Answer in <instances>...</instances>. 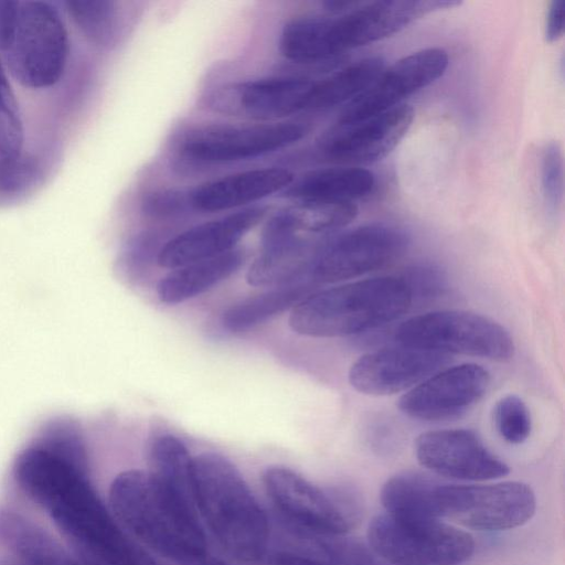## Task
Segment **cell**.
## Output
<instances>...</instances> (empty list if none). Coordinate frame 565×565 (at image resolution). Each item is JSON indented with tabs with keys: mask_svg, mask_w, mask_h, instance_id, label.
<instances>
[{
	"mask_svg": "<svg viewBox=\"0 0 565 565\" xmlns=\"http://www.w3.org/2000/svg\"><path fill=\"white\" fill-rule=\"evenodd\" d=\"M13 477L71 541L74 554L103 565H156L93 488L83 423L75 415L41 422L14 459Z\"/></svg>",
	"mask_w": 565,
	"mask_h": 565,
	"instance_id": "obj_1",
	"label": "cell"
},
{
	"mask_svg": "<svg viewBox=\"0 0 565 565\" xmlns=\"http://www.w3.org/2000/svg\"><path fill=\"white\" fill-rule=\"evenodd\" d=\"M115 519L141 543L183 565L206 554V540L190 490L150 471L118 473L109 487Z\"/></svg>",
	"mask_w": 565,
	"mask_h": 565,
	"instance_id": "obj_2",
	"label": "cell"
},
{
	"mask_svg": "<svg viewBox=\"0 0 565 565\" xmlns=\"http://www.w3.org/2000/svg\"><path fill=\"white\" fill-rule=\"evenodd\" d=\"M191 493L196 511L230 555L256 565L268 552L267 514L227 458L215 452L192 457Z\"/></svg>",
	"mask_w": 565,
	"mask_h": 565,
	"instance_id": "obj_3",
	"label": "cell"
},
{
	"mask_svg": "<svg viewBox=\"0 0 565 565\" xmlns=\"http://www.w3.org/2000/svg\"><path fill=\"white\" fill-rule=\"evenodd\" d=\"M412 302L404 278H367L307 296L291 309L289 326L308 337L353 335L398 319Z\"/></svg>",
	"mask_w": 565,
	"mask_h": 565,
	"instance_id": "obj_4",
	"label": "cell"
},
{
	"mask_svg": "<svg viewBox=\"0 0 565 565\" xmlns=\"http://www.w3.org/2000/svg\"><path fill=\"white\" fill-rule=\"evenodd\" d=\"M68 54V32L54 3L20 2L14 40L2 54L15 82L33 90L54 86L64 75Z\"/></svg>",
	"mask_w": 565,
	"mask_h": 565,
	"instance_id": "obj_5",
	"label": "cell"
},
{
	"mask_svg": "<svg viewBox=\"0 0 565 565\" xmlns=\"http://www.w3.org/2000/svg\"><path fill=\"white\" fill-rule=\"evenodd\" d=\"M398 344L448 354L508 361L514 354L509 331L497 321L470 311L438 310L414 316L395 332Z\"/></svg>",
	"mask_w": 565,
	"mask_h": 565,
	"instance_id": "obj_6",
	"label": "cell"
},
{
	"mask_svg": "<svg viewBox=\"0 0 565 565\" xmlns=\"http://www.w3.org/2000/svg\"><path fill=\"white\" fill-rule=\"evenodd\" d=\"M370 548L394 565H460L475 551L473 537L440 520L416 521L388 513L369 524Z\"/></svg>",
	"mask_w": 565,
	"mask_h": 565,
	"instance_id": "obj_7",
	"label": "cell"
},
{
	"mask_svg": "<svg viewBox=\"0 0 565 565\" xmlns=\"http://www.w3.org/2000/svg\"><path fill=\"white\" fill-rule=\"evenodd\" d=\"M439 519H449L479 531L518 527L533 516L536 498L523 482L455 484L439 482L436 490Z\"/></svg>",
	"mask_w": 565,
	"mask_h": 565,
	"instance_id": "obj_8",
	"label": "cell"
},
{
	"mask_svg": "<svg viewBox=\"0 0 565 565\" xmlns=\"http://www.w3.org/2000/svg\"><path fill=\"white\" fill-rule=\"evenodd\" d=\"M408 245L407 233L394 225L354 227L319 244L310 279L319 286L364 276L401 258Z\"/></svg>",
	"mask_w": 565,
	"mask_h": 565,
	"instance_id": "obj_9",
	"label": "cell"
},
{
	"mask_svg": "<svg viewBox=\"0 0 565 565\" xmlns=\"http://www.w3.org/2000/svg\"><path fill=\"white\" fill-rule=\"evenodd\" d=\"M263 482L270 501L292 527L326 535H343L350 530L351 512L342 501L291 469L270 467Z\"/></svg>",
	"mask_w": 565,
	"mask_h": 565,
	"instance_id": "obj_10",
	"label": "cell"
},
{
	"mask_svg": "<svg viewBox=\"0 0 565 565\" xmlns=\"http://www.w3.org/2000/svg\"><path fill=\"white\" fill-rule=\"evenodd\" d=\"M491 376L479 364L444 367L398 399L407 416L425 422H448L462 417L486 395Z\"/></svg>",
	"mask_w": 565,
	"mask_h": 565,
	"instance_id": "obj_11",
	"label": "cell"
},
{
	"mask_svg": "<svg viewBox=\"0 0 565 565\" xmlns=\"http://www.w3.org/2000/svg\"><path fill=\"white\" fill-rule=\"evenodd\" d=\"M306 132L307 128L297 122L206 126L185 137L182 151L199 161H238L282 149Z\"/></svg>",
	"mask_w": 565,
	"mask_h": 565,
	"instance_id": "obj_12",
	"label": "cell"
},
{
	"mask_svg": "<svg viewBox=\"0 0 565 565\" xmlns=\"http://www.w3.org/2000/svg\"><path fill=\"white\" fill-rule=\"evenodd\" d=\"M448 64V54L440 47H427L403 56L348 103L339 122L364 120L401 105L404 98L439 78Z\"/></svg>",
	"mask_w": 565,
	"mask_h": 565,
	"instance_id": "obj_13",
	"label": "cell"
},
{
	"mask_svg": "<svg viewBox=\"0 0 565 565\" xmlns=\"http://www.w3.org/2000/svg\"><path fill=\"white\" fill-rule=\"evenodd\" d=\"M313 81L269 77L217 86L206 97L216 113L271 121L307 110Z\"/></svg>",
	"mask_w": 565,
	"mask_h": 565,
	"instance_id": "obj_14",
	"label": "cell"
},
{
	"mask_svg": "<svg viewBox=\"0 0 565 565\" xmlns=\"http://www.w3.org/2000/svg\"><path fill=\"white\" fill-rule=\"evenodd\" d=\"M415 454L423 467L457 480H492L510 472L509 466L470 429L425 431L415 441Z\"/></svg>",
	"mask_w": 565,
	"mask_h": 565,
	"instance_id": "obj_15",
	"label": "cell"
},
{
	"mask_svg": "<svg viewBox=\"0 0 565 565\" xmlns=\"http://www.w3.org/2000/svg\"><path fill=\"white\" fill-rule=\"evenodd\" d=\"M449 362L448 354L399 344L361 355L348 376L355 391L385 396L413 388Z\"/></svg>",
	"mask_w": 565,
	"mask_h": 565,
	"instance_id": "obj_16",
	"label": "cell"
},
{
	"mask_svg": "<svg viewBox=\"0 0 565 565\" xmlns=\"http://www.w3.org/2000/svg\"><path fill=\"white\" fill-rule=\"evenodd\" d=\"M454 0H380L359 2L353 9L332 18V38L337 53L387 38L428 13L451 9Z\"/></svg>",
	"mask_w": 565,
	"mask_h": 565,
	"instance_id": "obj_17",
	"label": "cell"
},
{
	"mask_svg": "<svg viewBox=\"0 0 565 565\" xmlns=\"http://www.w3.org/2000/svg\"><path fill=\"white\" fill-rule=\"evenodd\" d=\"M413 119V107L401 104L364 120L338 122L320 140V150L339 162L371 163L385 158L399 143Z\"/></svg>",
	"mask_w": 565,
	"mask_h": 565,
	"instance_id": "obj_18",
	"label": "cell"
},
{
	"mask_svg": "<svg viewBox=\"0 0 565 565\" xmlns=\"http://www.w3.org/2000/svg\"><path fill=\"white\" fill-rule=\"evenodd\" d=\"M266 207H245L174 236L158 253L161 267L174 269L235 248L236 243L265 216Z\"/></svg>",
	"mask_w": 565,
	"mask_h": 565,
	"instance_id": "obj_19",
	"label": "cell"
},
{
	"mask_svg": "<svg viewBox=\"0 0 565 565\" xmlns=\"http://www.w3.org/2000/svg\"><path fill=\"white\" fill-rule=\"evenodd\" d=\"M318 246L306 242L298 233L265 232L262 235V252L250 265L246 280L252 286L271 288L302 281L312 282L310 271Z\"/></svg>",
	"mask_w": 565,
	"mask_h": 565,
	"instance_id": "obj_20",
	"label": "cell"
},
{
	"mask_svg": "<svg viewBox=\"0 0 565 565\" xmlns=\"http://www.w3.org/2000/svg\"><path fill=\"white\" fill-rule=\"evenodd\" d=\"M294 180L282 168L248 170L202 184L191 191V202L200 211L231 210L287 189Z\"/></svg>",
	"mask_w": 565,
	"mask_h": 565,
	"instance_id": "obj_21",
	"label": "cell"
},
{
	"mask_svg": "<svg viewBox=\"0 0 565 565\" xmlns=\"http://www.w3.org/2000/svg\"><path fill=\"white\" fill-rule=\"evenodd\" d=\"M375 185L373 173L359 167H334L310 171L284 192L296 201L354 202L370 194Z\"/></svg>",
	"mask_w": 565,
	"mask_h": 565,
	"instance_id": "obj_22",
	"label": "cell"
},
{
	"mask_svg": "<svg viewBox=\"0 0 565 565\" xmlns=\"http://www.w3.org/2000/svg\"><path fill=\"white\" fill-rule=\"evenodd\" d=\"M244 259V252L234 248L222 255L174 268L159 281L158 297L168 305L191 299L237 271Z\"/></svg>",
	"mask_w": 565,
	"mask_h": 565,
	"instance_id": "obj_23",
	"label": "cell"
},
{
	"mask_svg": "<svg viewBox=\"0 0 565 565\" xmlns=\"http://www.w3.org/2000/svg\"><path fill=\"white\" fill-rule=\"evenodd\" d=\"M440 481L420 472L406 471L390 478L382 487L381 502L386 513L406 520H440L436 490Z\"/></svg>",
	"mask_w": 565,
	"mask_h": 565,
	"instance_id": "obj_24",
	"label": "cell"
},
{
	"mask_svg": "<svg viewBox=\"0 0 565 565\" xmlns=\"http://www.w3.org/2000/svg\"><path fill=\"white\" fill-rule=\"evenodd\" d=\"M385 68L381 56L359 60L330 76L313 81L307 110H320L351 102L362 94Z\"/></svg>",
	"mask_w": 565,
	"mask_h": 565,
	"instance_id": "obj_25",
	"label": "cell"
},
{
	"mask_svg": "<svg viewBox=\"0 0 565 565\" xmlns=\"http://www.w3.org/2000/svg\"><path fill=\"white\" fill-rule=\"evenodd\" d=\"M310 281L274 287L230 307L223 315L224 328L238 332L253 328L267 319L294 308L316 290Z\"/></svg>",
	"mask_w": 565,
	"mask_h": 565,
	"instance_id": "obj_26",
	"label": "cell"
},
{
	"mask_svg": "<svg viewBox=\"0 0 565 565\" xmlns=\"http://www.w3.org/2000/svg\"><path fill=\"white\" fill-rule=\"evenodd\" d=\"M279 49L295 62L319 63L338 56L332 40V18L298 17L282 28Z\"/></svg>",
	"mask_w": 565,
	"mask_h": 565,
	"instance_id": "obj_27",
	"label": "cell"
},
{
	"mask_svg": "<svg viewBox=\"0 0 565 565\" xmlns=\"http://www.w3.org/2000/svg\"><path fill=\"white\" fill-rule=\"evenodd\" d=\"M65 10L79 32L98 47H110L117 38L119 14L117 2L76 0L64 2Z\"/></svg>",
	"mask_w": 565,
	"mask_h": 565,
	"instance_id": "obj_28",
	"label": "cell"
},
{
	"mask_svg": "<svg viewBox=\"0 0 565 565\" xmlns=\"http://www.w3.org/2000/svg\"><path fill=\"white\" fill-rule=\"evenodd\" d=\"M282 212L298 233H328L351 223L359 209L354 202L297 201Z\"/></svg>",
	"mask_w": 565,
	"mask_h": 565,
	"instance_id": "obj_29",
	"label": "cell"
},
{
	"mask_svg": "<svg viewBox=\"0 0 565 565\" xmlns=\"http://www.w3.org/2000/svg\"><path fill=\"white\" fill-rule=\"evenodd\" d=\"M24 128L15 95L0 62V158L21 153Z\"/></svg>",
	"mask_w": 565,
	"mask_h": 565,
	"instance_id": "obj_30",
	"label": "cell"
},
{
	"mask_svg": "<svg viewBox=\"0 0 565 565\" xmlns=\"http://www.w3.org/2000/svg\"><path fill=\"white\" fill-rule=\"evenodd\" d=\"M493 423L500 436L509 444L524 443L532 428L530 411L514 394L501 397L493 408Z\"/></svg>",
	"mask_w": 565,
	"mask_h": 565,
	"instance_id": "obj_31",
	"label": "cell"
},
{
	"mask_svg": "<svg viewBox=\"0 0 565 565\" xmlns=\"http://www.w3.org/2000/svg\"><path fill=\"white\" fill-rule=\"evenodd\" d=\"M540 171L545 207L548 213L555 215L559 212L564 199V162L557 142H548L543 148Z\"/></svg>",
	"mask_w": 565,
	"mask_h": 565,
	"instance_id": "obj_32",
	"label": "cell"
},
{
	"mask_svg": "<svg viewBox=\"0 0 565 565\" xmlns=\"http://www.w3.org/2000/svg\"><path fill=\"white\" fill-rule=\"evenodd\" d=\"M190 205L192 206L191 192L161 190L145 198L142 211L151 217L166 218L182 213Z\"/></svg>",
	"mask_w": 565,
	"mask_h": 565,
	"instance_id": "obj_33",
	"label": "cell"
},
{
	"mask_svg": "<svg viewBox=\"0 0 565 565\" xmlns=\"http://www.w3.org/2000/svg\"><path fill=\"white\" fill-rule=\"evenodd\" d=\"M20 14V1H0V52L4 54L11 46Z\"/></svg>",
	"mask_w": 565,
	"mask_h": 565,
	"instance_id": "obj_34",
	"label": "cell"
},
{
	"mask_svg": "<svg viewBox=\"0 0 565 565\" xmlns=\"http://www.w3.org/2000/svg\"><path fill=\"white\" fill-rule=\"evenodd\" d=\"M408 284L412 296L418 291L420 295L424 292L434 294L436 290L441 289L443 277L439 271L431 267H418L411 271L408 278H404Z\"/></svg>",
	"mask_w": 565,
	"mask_h": 565,
	"instance_id": "obj_35",
	"label": "cell"
},
{
	"mask_svg": "<svg viewBox=\"0 0 565 565\" xmlns=\"http://www.w3.org/2000/svg\"><path fill=\"white\" fill-rule=\"evenodd\" d=\"M565 30V0L552 1L545 23V39L547 42L559 40Z\"/></svg>",
	"mask_w": 565,
	"mask_h": 565,
	"instance_id": "obj_36",
	"label": "cell"
},
{
	"mask_svg": "<svg viewBox=\"0 0 565 565\" xmlns=\"http://www.w3.org/2000/svg\"><path fill=\"white\" fill-rule=\"evenodd\" d=\"M256 565H330L301 553L275 551L266 553Z\"/></svg>",
	"mask_w": 565,
	"mask_h": 565,
	"instance_id": "obj_37",
	"label": "cell"
},
{
	"mask_svg": "<svg viewBox=\"0 0 565 565\" xmlns=\"http://www.w3.org/2000/svg\"><path fill=\"white\" fill-rule=\"evenodd\" d=\"M39 565H103L94 559L68 554L61 545L52 550Z\"/></svg>",
	"mask_w": 565,
	"mask_h": 565,
	"instance_id": "obj_38",
	"label": "cell"
},
{
	"mask_svg": "<svg viewBox=\"0 0 565 565\" xmlns=\"http://www.w3.org/2000/svg\"><path fill=\"white\" fill-rule=\"evenodd\" d=\"M183 565H231L220 558L210 556L207 553L196 557L192 561L184 563Z\"/></svg>",
	"mask_w": 565,
	"mask_h": 565,
	"instance_id": "obj_39",
	"label": "cell"
},
{
	"mask_svg": "<svg viewBox=\"0 0 565 565\" xmlns=\"http://www.w3.org/2000/svg\"><path fill=\"white\" fill-rule=\"evenodd\" d=\"M372 565H394V564H391L384 559H382L381 557H379L376 555V558L374 559V562L372 563Z\"/></svg>",
	"mask_w": 565,
	"mask_h": 565,
	"instance_id": "obj_40",
	"label": "cell"
}]
</instances>
